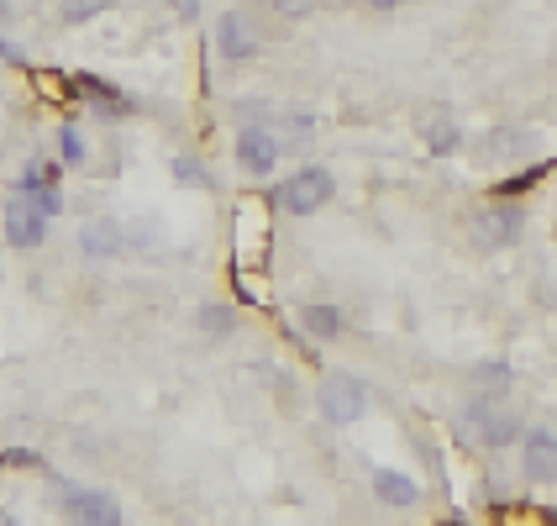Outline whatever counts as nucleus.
Listing matches in <instances>:
<instances>
[{"instance_id":"1","label":"nucleus","mask_w":557,"mask_h":526,"mask_svg":"<svg viewBox=\"0 0 557 526\" xmlns=\"http://www.w3.org/2000/svg\"><path fill=\"white\" fill-rule=\"evenodd\" d=\"M521 432H527L521 416L505 401H490V395H468L463 416H458V437L468 448H479V453H505V448L521 442Z\"/></svg>"},{"instance_id":"2","label":"nucleus","mask_w":557,"mask_h":526,"mask_svg":"<svg viewBox=\"0 0 557 526\" xmlns=\"http://www.w3.org/2000/svg\"><path fill=\"white\" fill-rule=\"evenodd\" d=\"M269 243H274V200L243 195L232 206V264L237 269H269Z\"/></svg>"},{"instance_id":"3","label":"nucleus","mask_w":557,"mask_h":526,"mask_svg":"<svg viewBox=\"0 0 557 526\" xmlns=\"http://www.w3.org/2000/svg\"><path fill=\"white\" fill-rule=\"evenodd\" d=\"M332 195H337V174L326 163H306L289 180H278L269 200H274V211H284V217H315Z\"/></svg>"},{"instance_id":"4","label":"nucleus","mask_w":557,"mask_h":526,"mask_svg":"<svg viewBox=\"0 0 557 526\" xmlns=\"http://www.w3.org/2000/svg\"><path fill=\"white\" fill-rule=\"evenodd\" d=\"M521 232H527V206H521V200H490V206H479V211L468 217V243L479 253L516 248Z\"/></svg>"},{"instance_id":"5","label":"nucleus","mask_w":557,"mask_h":526,"mask_svg":"<svg viewBox=\"0 0 557 526\" xmlns=\"http://www.w3.org/2000/svg\"><path fill=\"white\" fill-rule=\"evenodd\" d=\"M48 479L59 485L63 522H69V526H122V500L111 496V490H90V485L59 479V474H48Z\"/></svg>"},{"instance_id":"6","label":"nucleus","mask_w":557,"mask_h":526,"mask_svg":"<svg viewBox=\"0 0 557 526\" xmlns=\"http://www.w3.org/2000/svg\"><path fill=\"white\" fill-rule=\"evenodd\" d=\"M315 405H321V416H326L332 427H352V421H363V411H369V390H363L358 374H326L321 390H315Z\"/></svg>"},{"instance_id":"7","label":"nucleus","mask_w":557,"mask_h":526,"mask_svg":"<svg viewBox=\"0 0 557 526\" xmlns=\"http://www.w3.org/2000/svg\"><path fill=\"white\" fill-rule=\"evenodd\" d=\"M216 53L226 63H252L263 53V27H258V16L248 5H232V11L216 16Z\"/></svg>"},{"instance_id":"8","label":"nucleus","mask_w":557,"mask_h":526,"mask_svg":"<svg viewBox=\"0 0 557 526\" xmlns=\"http://www.w3.org/2000/svg\"><path fill=\"white\" fill-rule=\"evenodd\" d=\"M0 227H5V248H16V253H32L48 243V217L32 206L27 195H16V189H11V200L0 206Z\"/></svg>"},{"instance_id":"9","label":"nucleus","mask_w":557,"mask_h":526,"mask_svg":"<svg viewBox=\"0 0 557 526\" xmlns=\"http://www.w3.org/2000/svg\"><path fill=\"white\" fill-rule=\"evenodd\" d=\"M232 158H237V169L252 174V180H263V174H274L278 169V137L274 126H243L237 132V143H232Z\"/></svg>"},{"instance_id":"10","label":"nucleus","mask_w":557,"mask_h":526,"mask_svg":"<svg viewBox=\"0 0 557 526\" xmlns=\"http://www.w3.org/2000/svg\"><path fill=\"white\" fill-rule=\"evenodd\" d=\"M536 137H542V126H521V122L490 126V132L479 137V158H484V163H510V158H531Z\"/></svg>"},{"instance_id":"11","label":"nucleus","mask_w":557,"mask_h":526,"mask_svg":"<svg viewBox=\"0 0 557 526\" xmlns=\"http://www.w3.org/2000/svg\"><path fill=\"white\" fill-rule=\"evenodd\" d=\"M69 90L79 95V100H90L95 117H106V122H116V117H132L137 111V100L126 90H116L111 79H100V74H69Z\"/></svg>"},{"instance_id":"12","label":"nucleus","mask_w":557,"mask_h":526,"mask_svg":"<svg viewBox=\"0 0 557 526\" xmlns=\"http://www.w3.org/2000/svg\"><path fill=\"white\" fill-rule=\"evenodd\" d=\"M521 474H527L531 485H557V432L553 427L521 432Z\"/></svg>"},{"instance_id":"13","label":"nucleus","mask_w":557,"mask_h":526,"mask_svg":"<svg viewBox=\"0 0 557 526\" xmlns=\"http://www.w3.org/2000/svg\"><path fill=\"white\" fill-rule=\"evenodd\" d=\"M79 253L90 258V264H111V258H122L126 253V227L116 217H90L79 227Z\"/></svg>"},{"instance_id":"14","label":"nucleus","mask_w":557,"mask_h":526,"mask_svg":"<svg viewBox=\"0 0 557 526\" xmlns=\"http://www.w3.org/2000/svg\"><path fill=\"white\" fill-rule=\"evenodd\" d=\"M421 143H426V154L432 158H453L468 143V132H463V122H458L453 111H442V106H436V111L421 117Z\"/></svg>"},{"instance_id":"15","label":"nucleus","mask_w":557,"mask_h":526,"mask_svg":"<svg viewBox=\"0 0 557 526\" xmlns=\"http://www.w3.org/2000/svg\"><path fill=\"white\" fill-rule=\"evenodd\" d=\"M373 496L389 511H416L421 505V485L410 474H400V468H373Z\"/></svg>"},{"instance_id":"16","label":"nucleus","mask_w":557,"mask_h":526,"mask_svg":"<svg viewBox=\"0 0 557 526\" xmlns=\"http://www.w3.org/2000/svg\"><path fill=\"white\" fill-rule=\"evenodd\" d=\"M274 137H278V154H306L310 143H315V111H278L274 117Z\"/></svg>"},{"instance_id":"17","label":"nucleus","mask_w":557,"mask_h":526,"mask_svg":"<svg viewBox=\"0 0 557 526\" xmlns=\"http://www.w3.org/2000/svg\"><path fill=\"white\" fill-rule=\"evenodd\" d=\"M232 295H237V306L269 310V306H274V284H269V269H237V264H232Z\"/></svg>"},{"instance_id":"18","label":"nucleus","mask_w":557,"mask_h":526,"mask_svg":"<svg viewBox=\"0 0 557 526\" xmlns=\"http://www.w3.org/2000/svg\"><path fill=\"white\" fill-rule=\"evenodd\" d=\"M468 384H473V395L505 401V395H510V384H516V369H510L505 358H484V364H473V369H468Z\"/></svg>"},{"instance_id":"19","label":"nucleus","mask_w":557,"mask_h":526,"mask_svg":"<svg viewBox=\"0 0 557 526\" xmlns=\"http://www.w3.org/2000/svg\"><path fill=\"white\" fill-rule=\"evenodd\" d=\"M342 327H347V316H342L337 306H306L300 310V332L315 342H332L342 338Z\"/></svg>"},{"instance_id":"20","label":"nucleus","mask_w":557,"mask_h":526,"mask_svg":"<svg viewBox=\"0 0 557 526\" xmlns=\"http://www.w3.org/2000/svg\"><path fill=\"white\" fill-rule=\"evenodd\" d=\"M547 169H553V158L531 163V169H521V174H505V180L495 185V200H516V195H527V189H536L542 180H547Z\"/></svg>"},{"instance_id":"21","label":"nucleus","mask_w":557,"mask_h":526,"mask_svg":"<svg viewBox=\"0 0 557 526\" xmlns=\"http://www.w3.org/2000/svg\"><path fill=\"white\" fill-rule=\"evenodd\" d=\"M59 158L69 163V169H85V163H90V143H85V126L74 122V117L59 126Z\"/></svg>"},{"instance_id":"22","label":"nucleus","mask_w":557,"mask_h":526,"mask_svg":"<svg viewBox=\"0 0 557 526\" xmlns=\"http://www.w3.org/2000/svg\"><path fill=\"white\" fill-rule=\"evenodd\" d=\"M59 180H63L59 163L37 158V163H27V169L16 174V195H32V189H59Z\"/></svg>"},{"instance_id":"23","label":"nucleus","mask_w":557,"mask_h":526,"mask_svg":"<svg viewBox=\"0 0 557 526\" xmlns=\"http://www.w3.org/2000/svg\"><path fill=\"white\" fill-rule=\"evenodd\" d=\"M195 321H200L206 338H232V332H237V306H200Z\"/></svg>"},{"instance_id":"24","label":"nucleus","mask_w":557,"mask_h":526,"mask_svg":"<svg viewBox=\"0 0 557 526\" xmlns=\"http://www.w3.org/2000/svg\"><path fill=\"white\" fill-rule=\"evenodd\" d=\"M116 0H63L59 16L69 22V27H85V22H95V16H106Z\"/></svg>"},{"instance_id":"25","label":"nucleus","mask_w":557,"mask_h":526,"mask_svg":"<svg viewBox=\"0 0 557 526\" xmlns=\"http://www.w3.org/2000/svg\"><path fill=\"white\" fill-rule=\"evenodd\" d=\"M169 169H174V185H195V189H216V180H211V174H206V163H200V158H189V154H180V158H174V163H169Z\"/></svg>"},{"instance_id":"26","label":"nucleus","mask_w":557,"mask_h":526,"mask_svg":"<svg viewBox=\"0 0 557 526\" xmlns=\"http://www.w3.org/2000/svg\"><path fill=\"white\" fill-rule=\"evenodd\" d=\"M0 468H42V474H48V458H42L37 448H5V453H0Z\"/></svg>"},{"instance_id":"27","label":"nucleus","mask_w":557,"mask_h":526,"mask_svg":"<svg viewBox=\"0 0 557 526\" xmlns=\"http://www.w3.org/2000/svg\"><path fill=\"white\" fill-rule=\"evenodd\" d=\"M32 79H37V90L48 95V100H63V95H74V90H69V79H63V74H53V69H32Z\"/></svg>"},{"instance_id":"28","label":"nucleus","mask_w":557,"mask_h":526,"mask_svg":"<svg viewBox=\"0 0 557 526\" xmlns=\"http://www.w3.org/2000/svg\"><path fill=\"white\" fill-rule=\"evenodd\" d=\"M27 200H32V206H37V211H42L48 221H53V217L63 211V195H59V189H32Z\"/></svg>"},{"instance_id":"29","label":"nucleus","mask_w":557,"mask_h":526,"mask_svg":"<svg viewBox=\"0 0 557 526\" xmlns=\"http://www.w3.org/2000/svg\"><path fill=\"white\" fill-rule=\"evenodd\" d=\"M278 16H289V22H300V16H310L315 11V0H274Z\"/></svg>"},{"instance_id":"30","label":"nucleus","mask_w":557,"mask_h":526,"mask_svg":"<svg viewBox=\"0 0 557 526\" xmlns=\"http://www.w3.org/2000/svg\"><path fill=\"white\" fill-rule=\"evenodd\" d=\"M0 59H5V63H22V69H27V53H22V48L5 37V32H0Z\"/></svg>"},{"instance_id":"31","label":"nucleus","mask_w":557,"mask_h":526,"mask_svg":"<svg viewBox=\"0 0 557 526\" xmlns=\"http://www.w3.org/2000/svg\"><path fill=\"white\" fill-rule=\"evenodd\" d=\"M169 5H174L180 22H195V16H200V0H169Z\"/></svg>"},{"instance_id":"32","label":"nucleus","mask_w":557,"mask_h":526,"mask_svg":"<svg viewBox=\"0 0 557 526\" xmlns=\"http://www.w3.org/2000/svg\"><path fill=\"white\" fill-rule=\"evenodd\" d=\"M373 11H395V5H405V0H369Z\"/></svg>"},{"instance_id":"33","label":"nucleus","mask_w":557,"mask_h":526,"mask_svg":"<svg viewBox=\"0 0 557 526\" xmlns=\"http://www.w3.org/2000/svg\"><path fill=\"white\" fill-rule=\"evenodd\" d=\"M0 526H22V522H16V516H11V511H5V505H0Z\"/></svg>"},{"instance_id":"34","label":"nucleus","mask_w":557,"mask_h":526,"mask_svg":"<svg viewBox=\"0 0 557 526\" xmlns=\"http://www.w3.org/2000/svg\"><path fill=\"white\" fill-rule=\"evenodd\" d=\"M5 22H11V0H0V27H5Z\"/></svg>"},{"instance_id":"35","label":"nucleus","mask_w":557,"mask_h":526,"mask_svg":"<svg viewBox=\"0 0 557 526\" xmlns=\"http://www.w3.org/2000/svg\"><path fill=\"white\" fill-rule=\"evenodd\" d=\"M447 526H463V522H447Z\"/></svg>"}]
</instances>
